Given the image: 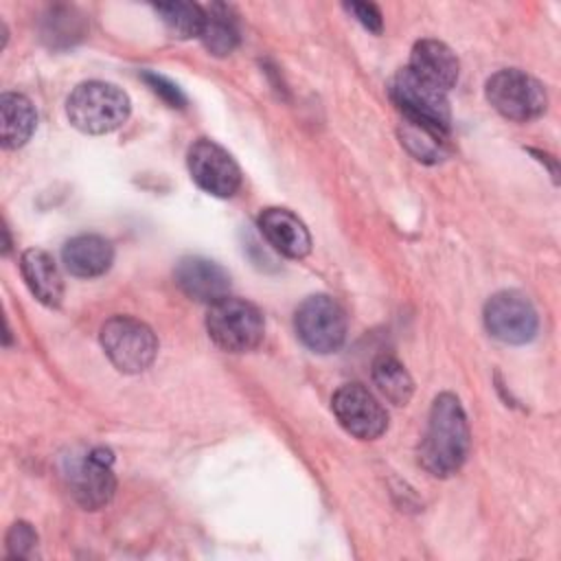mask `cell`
<instances>
[{"mask_svg": "<svg viewBox=\"0 0 561 561\" xmlns=\"http://www.w3.org/2000/svg\"><path fill=\"white\" fill-rule=\"evenodd\" d=\"M390 96L405 118L438 127L443 131L449 129V101L445 90L419 79L408 68L399 70L390 81Z\"/></svg>", "mask_w": 561, "mask_h": 561, "instance_id": "cell-7", "label": "cell"}, {"mask_svg": "<svg viewBox=\"0 0 561 561\" xmlns=\"http://www.w3.org/2000/svg\"><path fill=\"white\" fill-rule=\"evenodd\" d=\"M259 230L265 241L287 259H305L311 250L307 226L287 208H265L259 215Z\"/></svg>", "mask_w": 561, "mask_h": 561, "instance_id": "cell-13", "label": "cell"}, {"mask_svg": "<svg viewBox=\"0 0 561 561\" xmlns=\"http://www.w3.org/2000/svg\"><path fill=\"white\" fill-rule=\"evenodd\" d=\"M7 557L28 559L37 546V533L28 522H15L7 533Z\"/></svg>", "mask_w": 561, "mask_h": 561, "instance_id": "cell-22", "label": "cell"}, {"mask_svg": "<svg viewBox=\"0 0 561 561\" xmlns=\"http://www.w3.org/2000/svg\"><path fill=\"white\" fill-rule=\"evenodd\" d=\"M142 79H145V81L149 83V88H151L156 94H160L171 107H184V105H186V99H184L182 90H180L175 83H171L169 79H164L162 75L145 72Z\"/></svg>", "mask_w": 561, "mask_h": 561, "instance_id": "cell-23", "label": "cell"}, {"mask_svg": "<svg viewBox=\"0 0 561 561\" xmlns=\"http://www.w3.org/2000/svg\"><path fill=\"white\" fill-rule=\"evenodd\" d=\"M344 9H346L348 13H353L355 20H357L364 28H368V31H373V33H381L383 20H381V11H379L375 4H370V2H348V4H344Z\"/></svg>", "mask_w": 561, "mask_h": 561, "instance_id": "cell-24", "label": "cell"}, {"mask_svg": "<svg viewBox=\"0 0 561 561\" xmlns=\"http://www.w3.org/2000/svg\"><path fill=\"white\" fill-rule=\"evenodd\" d=\"M186 164L195 184L215 197H232L241 186V169L234 158L208 138L191 145Z\"/></svg>", "mask_w": 561, "mask_h": 561, "instance_id": "cell-9", "label": "cell"}, {"mask_svg": "<svg viewBox=\"0 0 561 561\" xmlns=\"http://www.w3.org/2000/svg\"><path fill=\"white\" fill-rule=\"evenodd\" d=\"M484 327L504 344H526L535 337L539 318L524 294L506 289L491 296L484 305Z\"/></svg>", "mask_w": 561, "mask_h": 561, "instance_id": "cell-8", "label": "cell"}, {"mask_svg": "<svg viewBox=\"0 0 561 561\" xmlns=\"http://www.w3.org/2000/svg\"><path fill=\"white\" fill-rule=\"evenodd\" d=\"M0 140L4 149H18L26 145L37 125L33 103L18 92H4L0 96Z\"/></svg>", "mask_w": 561, "mask_h": 561, "instance_id": "cell-17", "label": "cell"}, {"mask_svg": "<svg viewBox=\"0 0 561 561\" xmlns=\"http://www.w3.org/2000/svg\"><path fill=\"white\" fill-rule=\"evenodd\" d=\"M101 346L121 373H142L158 355L156 333L131 316H114L101 327Z\"/></svg>", "mask_w": 561, "mask_h": 561, "instance_id": "cell-4", "label": "cell"}, {"mask_svg": "<svg viewBox=\"0 0 561 561\" xmlns=\"http://www.w3.org/2000/svg\"><path fill=\"white\" fill-rule=\"evenodd\" d=\"M112 467L114 454L107 447L90 449L81 460L70 467V491L83 508L96 511L112 500L116 491V478Z\"/></svg>", "mask_w": 561, "mask_h": 561, "instance_id": "cell-11", "label": "cell"}, {"mask_svg": "<svg viewBox=\"0 0 561 561\" xmlns=\"http://www.w3.org/2000/svg\"><path fill=\"white\" fill-rule=\"evenodd\" d=\"M61 259L72 276L92 278L110 270L114 261V248L101 234H79L64 245Z\"/></svg>", "mask_w": 561, "mask_h": 561, "instance_id": "cell-16", "label": "cell"}, {"mask_svg": "<svg viewBox=\"0 0 561 561\" xmlns=\"http://www.w3.org/2000/svg\"><path fill=\"white\" fill-rule=\"evenodd\" d=\"M469 454V423L462 403L451 392H440L430 410L427 430L419 447V462L436 478L456 473Z\"/></svg>", "mask_w": 561, "mask_h": 561, "instance_id": "cell-1", "label": "cell"}, {"mask_svg": "<svg viewBox=\"0 0 561 561\" xmlns=\"http://www.w3.org/2000/svg\"><path fill=\"white\" fill-rule=\"evenodd\" d=\"M129 96L105 81L79 83L68 101L66 116L83 134H110L118 129L129 116Z\"/></svg>", "mask_w": 561, "mask_h": 561, "instance_id": "cell-2", "label": "cell"}, {"mask_svg": "<svg viewBox=\"0 0 561 561\" xmlns=\"http://www.w3.org/2000/svg\"><path fill=\"white\" fill-rule=\"evenodd\" d=\"M20 272L31 294L46 307H59L64 298V280L55 259L39 248H31L20 256Z\"/></svg>", "mask_w": 561, "mask_h": 561, "instance_id": "cell-15", "label": "cell"}, {"mask_svg": "<svg viewBox=\"0 0 561 561\" xmlns=\"http://www.w3.org/2000/svg\"><path fill=\"white\" fill-rule=\"evenodd\" d=\"M206 331L219 348L228 353H248L261 344L265 322L256 305L228 296L210 305Z\"/></svg>", "mask_w": 561, "mask_h": 561, "instance_id": "cell-3", "label": "cell"}, {"mask_svg": "<svg viewBox=\"0 0 561 561\" xmlns=\"http://www.w3.org/2000/svg\"><path fill=\"white\" fill-rule=\"evenodd\" d=\"M408 70L447 92L458 81L460 64L447 44L438 39H419L410 53Z\"/></svg>", "mask_w": 561, "mask_h": 561, "instance_id": "cell-14", "label": "cell"}, {"mask_svg": "<svg viewBox=\"0 0 561 561\" xmlns=\"http://www.w3.org/2000/svg\"><path fill=\"white\" fill-rule=\"evenodd\" d=\"M175 285L193 300L215 305L228 298L230 274L204 256H184L175 265Z\"/></svg>", "mask_w": 561, "mask_h": 561, "instance_id": "cell-12", "label": "cell"}, {"mask_svg": "<svg viewBox=\"0 0 561 561\" xmlns=\"http://www.w3.org/2000/svg\"><path fill=\"white\" fill-rule=\"evenodd\" d=\"M399 138L401 145L408 149L410 156H414L419 162H440L447 158L449 153V140H447V131L405 118L399 125Z\"/></svg>", "mask_w": 561, "mask_h": 561, "instance_id": "cell-18", "label": "cell"}, {"mask_svg": "<svg viewBox=\"0 0 561 561\" xmlns=\"http://www.w3.org/2000/svg\"><path fill=\"white\" fill-rule=\"evenodd\" d=\"M204 26L199 33L202 44L215 55L226 57L230 55L239 44V28L234 18L230 15V9L224 4H213L204 11Z\"/></svg>", "mask_w": 561, "mask_h": 561, "instance_id": "cell-19", "label": "cell"}, {"mask_svg": "<svg viewBox=\"0 0 561 561\" xmlns=\"http://www.w3.org/2000/svg\"><path fill=\"white\" fill-rule=\"evenodd\" d=\"M373 381L377 390L394 405H405L412 399L414 381L405 366L392 355H379L373 364Z\"/></svg>", "mask_w": 561, "mask_h": 561, "instance_id": "cell-20", "label": "cell"}, {"mask_svg": "<svg viewBox=\"0 0 561 561\" xmlns=\"http://www.w3.org/2000/svg\"><path fill=\"white\" fill-rule=\"evenodd\" d=\"M162 18L167 31L178 39L199 37L204 26V9L195 2H164L153 7Z\"/></svg>", "mask_w": 561, "mask_h": 561, "instance_id": "cell-21", "label": "cell"}, {"mask_svg": "<svg viewBox=\"0 0 561 561\" xmlns=\"http://www.w3.org/2000/svg\"><path fill=\"white\" fill-rule=\"evenodd\" d=\"M331 410L340 425L359 440H373L388 427L383 405L362 383L340 386L331 399Z\"/></svg>", "mask_w": 561, "mask_h": 561, "instance_id": "cell-10", "label": "cell"}, {"mask_svg": "<svg viewBox=\"0 0 561 561\" xmlns=\"http://www.w3.org/2000/svg\"><path fill=\"white\" fill-rule=\"evenodd\" d=\"M486 101L508 121L526 123L546 112L548 96L543 85L515 68H506L495 72L486 81Z\"/></svg>", "mask_w": 561, "mask_h": 561, "instance_id": "cell-5", "label": "cell"}, {"mask_svg": "<svg viewBox=\"0 0 561 561\" xmlns=\"http://www.w3.org/2000/svg\"><path fill=\"white\" fill-rule=\"evenodd\" d=\"M294 327L300 342L313 353H333L346 337V313L342 305L324 294L309 296L300 302L294 316Z\"/></svg>", "mask_w": 561, "mask_h": 561, "instance_id": "cell-6", "label": "cell"}]
</instances>
